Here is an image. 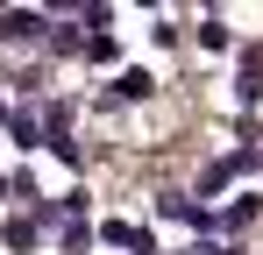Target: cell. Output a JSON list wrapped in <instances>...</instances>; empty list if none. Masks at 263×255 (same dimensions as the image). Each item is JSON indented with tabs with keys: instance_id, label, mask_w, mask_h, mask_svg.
I'll use <instances>...</instances> for the list:
<instances>
[{
	"instance_id": "6da1fadb",
	"label": "cell",
	"mask_w": 263,
	"mask_h": 255,
	"mask_svg": "<svg viewBox=\"0 0 263 255\" xmlns=\"http://www.w3.org/2000/svg\"><path fill=\"white\" fill-rule=\"evenodd\" d=\"M43 29H50V14H36V7H7L0 14V36L7 42H43Z\"/></svg>"
},
{
	"instance_id": "7a4b0ae2",
	"label": "cell",
	"mask_w": 263,
	"mask_h": 255,
	"mask_svg": "<svg viewBox=\"0 0 263 255\" xmlns=\"http://www.w3.org/2000/svg\"><path fill=\"white\" fill-rule=\"evenodd\" d=\"M235 92H242V99H263V50L256 42L242 50V85H235Z\"/></svg>"
},
{
	"instance_id": "3957f363",
	"label": "cell",
	"mask_w": 263,
	"mask_h": 255,
	"mask_svg": "<svg viewBox=\"0 0 263 255\" xmlns=\"http://www.w3.org/2000/svg\"><path fill=\"white\" fill-rule=\"evenodd\" d=\"M0 241H7L14 255H29V248H36V220H7V234H0Z\"/></svg>"
},
{
	"instance_id": "277c9868",
	"label": "cell",
	"mask_w": 263,
	"mask_h": 255,
	"mask_svg": "<svg viewBox=\"0 0 263 255\" xmlns=\"http://www.w3.org/2000/svg\"><path fill=\"white\" fill-rule=\"evenodd\" d=\"M114 85H121V99H149V85H157V78H149V71H121Z\"/></svg>"
},
{
	"instance_id": "5b68a950",
	"label": "cell",
	"mask_w": 263,
	"mask_h": 255,
	"mask_svg": "<svg viewBox=\"0 0 263 255\" xmlns=\"http://www.w3.org/2000/svg\"><path fill=\"white\" fill-rule=\"evenodd\" d=\"M199 42H206V50H228V22L206 14V22H199Z\"/></svg>"
},
{
	"instance_id": "8992f818",
	"label": "cell",
	"mask_w": 263,
	"mask_h": 255,
	"mask_svg": "<svg viewBox=\"0 0 263 255\" xmlns=\"http://www.w3.org/2000/svg\"><path fill=\"white\" fill-rule=\"evenodd\" d=\"M14 142H22V149H36V142H43V128H36V114H14Z\"/></svg>"
},
{
	"instance_id": "52a82bcc",
	"label": "cell",
	"mask_w": 263,
	"mask_h": 255,
	"mask_svg": "<svg viewBox=\"0 0 263 255\" xmlns=\"http://www.w3.org/2000/svg\"><path fill=\"white\" fill-rule=\"evenodd\" d=\"M7 192H14V184H7V177H0V199H7Z\"/></svg>"
}]
</instances>
